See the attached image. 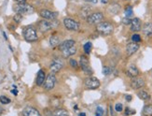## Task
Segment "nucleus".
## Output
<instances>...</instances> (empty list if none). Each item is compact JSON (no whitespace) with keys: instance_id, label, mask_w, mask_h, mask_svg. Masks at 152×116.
Listing matches in <instances>:
<instances>
[{"instance_id":"nucleus-25","label":"nucleus","mask_w":152,"mask_h":116,"mask_svg":"<svg viewBox=\"0 0 152 116\" xmlns=\"http://www.w3.org/2000/svg\"><path fill=\"white\" fill-rule=\"evenodd\" d=\"M67 110H64V109H57L55 112H53V116H68Z\"/></svg>"},{"instance_id":"nucleus-22","label":"nucleus","mask_w":152,"mask_h":116,"mask_svg":"<svg viewBox=\"0 0 152 116\" xmlns=\"http://www.w3.org/2000/svg\"><path fill=\"white\" fill-rule=\"evenodd\" d=\"M60 44V38L56 36H52L49 37V45L52 47H56Z\"/></svg>"},{"instance_id":"nucleus-1","label":"nucleus","mask_w":152,"mask_h":116,"mask_svg":"<svg viewBox=\"0 0 152 116\" xmlns=\"http://www.w3.org/2000/svg\"><path fill=\"white\" fill-rule=\"evenodd\" d=\"M96 30L99 32L100 34L104 36H107L110 35L114 30L113 25H111L108 22H102V23H99L96 26Z\"/></svg>"},{"instance_id":"nucleus-24","label":"nucleus","mask_w":152,"mask_h":116,"mask_svg":"<svg viewBox=\"0 0 152 116\" xmlns=\"http://www.w3.org/2000/svg\"><path fill=\"white\" fill-rule=\"evenodd\" d=\"M143 115L144 116H152V105L145 106L143 109Z\"/></svg>"},{"instance_id":"nucleus-9","label":"nucleus","mask_w":152,"mask_h":116,"mask_svg":"<svg viewBox=\"0 0 152 116\" xmlns=\"http://www.w3.org/2000/svg\"><path fill=\"white\" fill-rule=\"evenodd\" d=\"M56 83V76L54 75V73H50L49 75H48L46 78L45 81H44V87L46 90H52Z\"/></svg>"},{"instance_id":"nucleus-11","label":"nucleus","mask_w":152,"mask_h":116,"mask_svg":"<svg viewBox=\"0 0 152 116\" xmlns=\"http://www.w3.org/2000/svg\"><path fill=\"white\" fill-rule=\"evenodd\" d=\"M40 16L44 18L45 20H49V21H54L58 16L57 12H53V11H48V9H42L40 11Z\"/></svg>"},{"instance_id":"nucleus-4","label":"nucleus","mask_w":152,"mask_h":116,"mask_svg":"<svg viewBox=\"0 0 152 116\" xmlns=\"http://www.w3.org/2000/svg\"><path fill=\"white\" fill-rule=\"evenodd\" d=\"M58 25V22H50L49 20H43L38 23V29L41 32H47L50 29L54 28V27Z\"/></svg>"},{"instance_id":"nucleus-37","label":"nucleus","mask_w":152,"mask_h":116,"mask_svg":"<svg viewBox=\"0 0 152 116\" xmlns=\"http://www.w3.org/2000/svg\"><path fill=\"white\" fill-rule=\"evenodd\" d=\"M131 20L130 18H124L123 20H122V23H123V25H131Z\"/></svg>"},{"instance_id":"nucleus-16","label":"nucleus","mask_w":152,"mask_h":116,"mask_svg":"<svg viewBox=\"0 0 152 116\" xmlns=\"http://www.w3.org/2000/svg\"><path fill=\"white\" fill-rule=\"evenodd\" d=\"M131 30L134 32H138L141 30V21L140 19L134 18L131 22Z\"/></svg>"},{"instance_id":"nucleus-42","label":"nucleus","mask_w":152,"mask_h":116,"mask_svg":"<svg viewBox=\"0 0 152 116\" xmlns=\"http://www.w3.org/2000/svg\"><path fill=\"white\" fill-rule=\"evenodd\" d=\"M109 110H110V114H111V116H115V114H114V112H113V110H112V107H109Z\"/></svg>"},{"instance_id":"nucleus-33","label":"nucleus","mask_w":152,"mask_h":116,"mask_svg":"<svg viewBox=\"0 0 152 116\" xmlns=\"http://www.w3.org/2000/svg\"><path fill=\"white\" fill-rule=\"evenodd\" d=\"M104 115V110L101 107H97L96 108V115L95 116H103Z\"/></svg>"},{"instance_id":"nucleus-38","label":"nucleus","mask_w":152,"mask_h":116,"mask_svg":"<svg viewBox=\"0 0 152 116\" xmlns=\"http://www.w3.org/2000/svg\"><path fill=\"white\" fill-rule=\"evenodd\" d=\"M45 112H45V115H46V116H53V112H52L50 110L49 112L48 110H46Z\"/></svg>"},{"instance_id":"nucleus-36","label":"nucleus","mask_w":152,"mask_h":116,"mask_svg":"<svg viewBox=\"0 0 152 116\" xmlns=\"http://www.w3.org/2000/svg\"><path fill=\"white\" fill-rule=\"evenodd\" d=\"M135 113V110H131L130 108H126L125 109V114L126 115H131V114H134Z\"/></svg>"},{"instance_id":"nucleus-41","label":"nucleus","mask_w":152,"mask_h":116,"mask_svg":"<svg viewBox=\"0 0 152 116\" xmlns=\"http://www.w3.org/2000/svg\"><path fill=\"white\" fill-rule=\"evenodd\" d=\"M11 93H12L13 95H18V91H17L16 89H13V90H11Z\"/></svg>"},{"instance_id":"nucleus-34","label":"nucleus","mask_w":152,"mask_h":116,"mask_svg":"<svg viewBox=\"0 0 152 116\" xmlns=\"http://www.w3.org/2000/svg\"><path fill=\"white\" fill-rule=\"evenodd\" d=\"M69 64H70V66H72V67H75V69L78 67V63H77V61L75 60V59H70Z\"/></svg>"},{"instance_id":"nucleus-44","label":"nucleus","mask_w":152,"mask_h":116,"mask_svg":"<svg viewBox=\"0 0 152 116\" xmlns=\"http://www.w3.org/2000/svg\"><path fill=\"white\" fill-rule=\"evenodd\" d=\"M101 2L103 4H107V3H108V0H101Z\"/></svg>"},{"instance_id":"nucleus-19","label":"nucleus","mask_w":152,"mask_h":116,"mask_svg":"<svg viewBox=\"0 0 152 116\" xmlns=\"http://www.w3.org/2000/svg\"><path fill=\"white\" fill-rule=\"evenodd\" d=\"M62 52H63V56H64V58H68L71 55H74V54H76L77 48H76V46H72V47L68 48L66 50H64Z\"/></svg>"},{"instance_id":"nucleus-35","label":"nucleus","mask_w":152,"mask_h":116,"mask_svg":"<svg viewBox=\"0 0 152 116\" xmlns=\"http://www.w3.org/2000/svg\"><path fill=\"white\" fill-rule=\"evenodd\" d=\"M122 109H123V107H122V104H120V103L116 104V106H115V110H116V112H120L121 110H122Z\"/></svg>"},{"instance_id":"nucleus-31","label":"nucleus","mask_w":152,"mask_h":116,"mask_svg":"<svg viewBox=\"0 0 152 116\" xmlns=\"http://www.w3.org/2000/svg\"><path fill=\"white\" fill-rule=\"evenodd\" d=\"M131 40H133L134 42H140L141 41V37H140L139 35H137V34H134V35H133V37H131Z\"/></svg>"},{"instance_id":"nucleus-12","label":"nucleus","mask_w":152,"mask_h":116,"mask_svg":"<svg viewBox=\"0 0 152 116\" xmlns=\"http://www.w3.org/2000/svg\"><path fill=\"white\" fill-rule=\"evenodd\" d=\"M145 85V81L142 78H133V80L131 81V86L134 89H140Z\"/></svg>"},{"instance_id":"nucleus-28","label":"nucleus","mask_w":152,"mask_h":116,"mask_svg":"<svg viewBox=\"0 0 152 116\" xmlns=\"http://www.w3.org/2000/svg\"><path fill=\"white\" fill-rule=\"evenodd\" d=\"M83 49H84V52H86L87 54H90V51H92V43H90V42H87V43H85Z\"/></svg>"},{"instance_id":"nucleus-39","label":"nucleus","mask_w":152,"mask_h":116,"mask_svg":"<svg viewBox=\"0 0 152 116\" xmlns=\"http://www.w3.org/2000/svg\"><path fill=\"white\" fill-rule=\"evenodd\" d=\"M125 99L127 100L128 102H130V101H131L133 98H131V95H125Z\"/></svg>"},{"instance_id":"nucleus-29","label":"nucleus","mask_w":152,"mask_h":116,"mask_svg":"<svg viewBox=\"0 0 152 116\" xmlns=\"http://www.w3.org/2000/svg\"><path fill=\"white\" fill-rule=\"evenodd\" d=\"M0 102L2 104H4V105H6V104L11 103V99L8 98H7V96H5V95H0Z\"/></svg>"},{"instance_id":"nucleus-18","label":"nucleus","mask_w":152,"mask_h":116,"mask_svg":"<svg viewBox=\"0 0 152 116\" xmlns=\"http://www.w3.org/2000/svg\"><path fill=\"white\" fill-rule=\"evenodd\" d=\"M46 80V74L44 72V70H39L37 73V80H36V83H37V86H41L42 84H44V81Z\"/></svg>"},{"instance_id":"nucleus-3","label":"nucleus","mask_w":152,"mask_h":116,"mask_svg":"<svg viewBox=\"0 0 152 116\" xmlns=\"http://www.w3.org/2000/svg\"><path fill=\"white\" fill-rule=\"evenodd\" d=\"M23 37L25 40L29 42H34L37 40V34L33 26H27L23 29Z\"/></svg>"},{"instance_id":"nucleus-20","label":"nucleus","mask_w":152,"mask_h":116,"mask_svg":"<svg viewBox=\"0 0 152 116\" xmlns=\"http://www.w3.org/2000/svg\"><path fill=\"white\" fill-rule=\"evenodd\" d=\"M143 33L146 37H152V23H148L143 26Z\"/></svg>"},{"instance_id":"nucleus-8","label":"nucleus","mask_w":152,"mask_h":116,"mask_svg":"<svg viewBox=\"0 0 152 116\" xmlns=\"http://www.w3.org/2000/svg\"><path fill=\"white\" fill-rule=\"evenodd\" d=\"M85 86L88 89H97L100 86V81L94 77H89L84 81Z\"/></svg>"},{"instance_id":"nucleus-13","label":"nucleus","mask_w":152,"mask_h":116,"mask_svg":"<svg viewBox=\"0 0 152 116\" xmlns=\"http://www.w3.org/2000/svg\"><path fill=\"white\" fill-rule=\"evenodd\" d=\"M23 116H41V114H40V112H39L37 109L28 106V107H26V108L23 110Z\"/></svg>"},{"instance_id":"nucleus-7","label":"nucleus","mask_w":152,"mask_h":116,"mask_svg":"<svg viewBox=\"0 0 152 116\" xmlns=\"http://www.w3.org/2000/svg\"><path fill=\"white\" fill-rule=\"evenodd\" d=\"M64 25L70 31H78L79 29V23L71 18H65L64 20Z\"/></svg>"},{"instance_id":"nucleus-40","label":"nucleus","mask_w":152,"mask_h":116,"mask_svg":"<svg viewBox=\"0 0 152 116\" xmlns=\"http://www.w3.org/2000/svg\"><path fill=\"white\" fill-rule=\"evenodd\" d=\"M16 2L20 3V4H23V3H26V0H15Z\"/></svg>"},{"instance_id":"nucleus-45","label":"nucleus","mask_w":152,"mask_h":116,"mask_svg":"<svg viewBox=\"0 0 152 116\" xmlns=\"http://www.w3.org/2000/svg\"><path fill=\"white\" fill-rule=\"evenodd\" d=\"M3 35H4V37H5V40H8V37H7V35L5 32H3Z\"/></svg>"},{"instance_id":"nucleus-30","label":"nucleus","mask_w":152,"mask_h":116,"mask_svg":"<svg viewBox=\"0 0 152 116\" xmlns=\"http://www.w3.org/2000/svg\"><path fill=\"white\" fill-rule=\"evenodd\" d=\"M13 20H14L15 23H19L20 22L23 20V15L22 14H19V13H17L16 15H14V17H13Z\"/></svg>"},{"instance_id":"nucleus-27","label":"nucleus","mask_w":152,"mask_h":116,"mask_svg":"<svg viewBox=\"0 0 152 116\" xmlns=\"http://www.w3.org/2000/svg\"><path fill=\"white\" fill-rule=\"evenodd\" d=\"M90 14V8H83L82 9H81V16H82L83 18H87V17H88Z\"/></svg>"},{"instance_id":"nucleus-32","label":"nucleus","mask_w":152,"mask_h":116,"mask_svg":"<svg viewBox=\"0 0 152 116\" xmlns=\"http://www.w3.org/2000/svg\"><path fill=\"white\" fill-rule=\"evenodd\" d=\"M102 72H103L104 75L107 76V75H109V74L111 73L110 67H108V66H104V69H103V70H102Z\"/></svg>"},{"instance_id":"nucleus-6","label":"nucleus","mask_w":152,"mask_h":116,"mask_svg":"<svg viewBox=\"0 0 152 116\" xmlns=\"http://www.w3.org/2000/svg\"><path fill=\"white\" fill-rule=\"evenodd\" d=\"M104 19L103 13L101 12H94L90 14L87 17V22L90 25H98L99 23L102 22V20Z\"/></svg>"},{"instance_id":"nucleus-43","label":"nucleus","mask_w":152,"mask_h":116,"mask_svg":"<svg viewBox=\"0 0 152 116\" xmlns=\"http://www.w3.org/2000/svg\"><path fill=\"white\" fill-rule=\"evenodd\" d=\"M87 2H92V3H97V0H86Z\"/></svg>"},{"instance_id":"nucleus-10","label":"nucleus","mask_w":152,"mask_h":116,"mask_svg":"<svg viewBox=\"0 0 152 116\" xmlns=\"http://www.w3.org/2000/svg\"><path fill=\"white\" fill-rule=\"evenodd\" d=\"M63 66H64V61L62 59H55L50 64L49 69H50L52 73H57L63 69Z\"/></svg>"},{"instance_id":"nucleus-21","label":"nucleus","mask_w":152,"mask_h":116,"mask_svg":"<svg viewBox=\"0 0 152 116\" xmlns=\"http://www.w3.org/2000/svg\"><path fill=\"white\" fill-rule=\"evenodd\" d=\"M109 12H111L112 14H117L119 13V11H120V6L119 4H112L108 8Z\"/></svg>"},{"instance_id":"nucleus-2","label":"nucleus","mask_w":152,"mask_h":116,"mask_svg":"<svg viewBox=\"0 0 152 116\" xmlns=\"http://www.w3.org/2000/svg\"><path fill=\"white\" fill-rule=\"evenodd\" d=\"M15 11L22 15H29L34 12V8L31 5L26 4V3H23V4L18 3L15 6Z\"/></svg>"},{"instance_id":"nucleus-23","label":"nucleus","mask_w":152,"mask_h":116,"mask_svg":"<svg viewBox=\"0 0 152 116\" xmlns=\"http://www.w3.org/2000/svg\"><path fill=\"white\" fill-rule=\"evenodd\" d=\"M137 95H138V98H139L140 99H142V100H148V99H149V98H150V95H148L146 91H143V90H141V91L138 92Z\"/></svg>"},{"instance_id":"nucleus-26","label":"nucleus","mask_w":152,"mask_h":116,"mask_svg":"<svg viewBox=\"0 0 152 116\" xmlns=\"http://www.w3.org/2000/svg\"><path fill=\"white\" fill-rule=\"evenodd\" d=\"M133 14H134L133 8H131V6L126 7V8H125V17H126V18H130V19H131V17L133 16Z\"/></svg>"},{"instance_id":"nucleus-5","label":"nucleus","mask_w":152,"mask_h":116,"mask_svg":"<svg viewBox=\"0 0 152 116\" xmlns=\"http://www.w3.org/2000/svg\"><path fill=\"white\" fill-rule=\"evenodd\" d=\"M79 66L81 67V69L83 70V72L87 75H92L93 74V70L90 69V64H89L88 58L85 55H81L79 58Z\"/></svg>"},{"instance_id":"nucleus-17","label":"nucleus","mask_w":152,"mask_h":116,"mask_svg":"<svg viewBox=\"0 0 152 116\" xmlns=\"http://www.w3.org/2000/svg\"><path fill=\"white\" fill-rule=\"evenodd\" d=\"M75 44H76V42H75V40H64V42H62V43L59 45V50L61 51V52H63L64 50H66L68 48L72 47V46H75Z\"/></svg>"},{"instance_id":"nucleus-15","label":"nucleus","mask_w":152,"mask_h":116,"mask_svg":"<svg viewBox=\"0 0 152 116\" xmlns=\"http://www.w3.org/2000/svg\"><path fill=\"white\" fill-rule=\"evenodd\" d=\"M126 74H127V76L130 77V78H135V77H137L138 74H139V70H138V69L134 65H130V66H128Z\"/></svg>"},{"instance_id":"nucleus-14","label":"nucleus","mask_w":152,"mask_h":116,"mask_svg":"<svg viewBox=\"0 0 152 116\" xmlns=\"http://www.w3.org/2000/svg\"><path fill=\"white\" fill-rule=\"evenodd\" d=\"M138 49H139V45L136 42H131V43H128L126 46V52L128 55H131L137 52Z\"/></svg>"},{"instance_id":"nucleus-46","label":"nucleus","mask_w":152,"mask_h":116,"mask_svg":"<svg viewBox=\"0 0 152 116\" xmlns=\"http://www.w3.org/2000/svg\"><path fill=\"white\" fill-rule=\"evenodd\" d=\"M79 116H86V115H85L84 112H81V113H79Z\"/></svg>"}]
</instances>
